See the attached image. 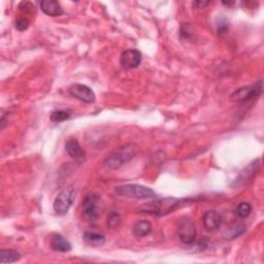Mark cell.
<instances>
[{
  "label": "cell",
  "mask_w": 264,
  "mask_h": 264,
  "mask_svg": "<svg viewBox=\"0 0 264 264\" xmlns=\"http://www.w3.org/2000/svg\"><path fill=\"white\" fill-rule=\"evenodd\" d=\"M103 208V202L98 193L91 192L83 200L82 215L89 222H95L100 217Z\"/></svg>",
  "instance_id": "3"
},
{
  "label": "cell",
  "mask_w": 264,
  "mask_h": 264,
  "mask_svg": "<svg viewBox=\"0 0 264 264\" xmlns=\"http://www.w3.org/2000/svg\"><path fill=\"white\" fill-rule=\"evenodd\" d=\"M178 236L185 245H192L196 241L197 231L193 220L188 217H183L178 222Z\"/></svg>",
  "instance_id": "7"
},
{
  "label": "cell",
  "mask_w": 264,
  "mask_h": 264,
  "mask_svg": "<svg viewBox=\"0 0 264 264\" xmlns=\"http://www.w3.org/2000/svg\"><path fill=\"white\" fill-rule=\"evenodd\" d=\"M204 227L209 232L219 229L222 224V217L216 210H207L202 218Z\"/></svg>",
  "instance_id": "12"
},
{
  "label": "cell",
  "mask_w": 264,
  "mask_h": 264,
  "mask_svg": "<svg viewBox=\"0 0 264 264\" xmlns=\"http://www.w3.org/2000/svg\"><path fill=\"white\" fill-rule=\"evenodd\" d=\"M261 166V160L260 159H256L252 161L245 169H244L239 175H237L236 179L233 181V183L231 184V186L233 188H239L244 186V185L247 184L248 182H250L255 175L257 174L258 170H260Z\"/></svg>",
  "instance_id": "8"
},
{
  "label": "cell",
  "mask_w": 264,
  "mask_h": 264,
  "mask_svg": "<svg viewBox=\"0 0 264 264\" xmlns=\"http://www.w3.org/2000/svg\"><path fill=\"white\" fill-rule=\"evenodd\" d=\"M210 3V1H201V0H196V1L193 2V6H194V8H199V10H201V8H205L207 7L208 4Z\"/></svg>",
  "instance_id": "25"
},
{
  "label": "cell",
  "mask_w": 264,
  "mask_h": 264,
  "mask_svg": "<svg viewBox=\"0 0 264 264\" xmlns=\"http://www.w3.org/2000/svg\"><path fill=\"white\" fill-rule=\"evenodd\" d=\"M152 231V225L149 221L143 220V221L136 222L132 227V232L137 237H145L149 235Z\"/></svg>",
  "instance_id": "15"
},
{
  "label": "cell",
  "mask_w": 264,
  "mask_h": 264,
  "mask_svg": "<svg viewBox=\"0 0 264 264\" xmlns=\"http://www.w3.org/2000/svg\"><path fill=\"white\" fill-rule=\"evenodd\" d=\"M65 151L67 152V154L69 155V157L74 159L75 161L82 163L85 160V151L83 150V148L81 147V145L78 144V142L76 139H68L67 142L65 143Z\"/></svg>",
  "instance_id": "11"
},
{
  "label": "cell",
  "mask_w": 264,
  "mask_h": 264,
  "mask_svg": "<svg viewBox=\"0 0 264 264\" xmlns=\"http://www.w3.org/2000/svg\"><path fill=\"white\" fill-rule=\"evenodd\" d=\"M121 223V216L117 212H113L109 215L108 218V226L110 229H116V228L119 227Z\"/></svg>",
  "instance_id": "20"
},
{
  "label": "cell",
  "mask_w": 264,
  "mask_h": 264,
  "mask_svg": "<svg viewBox=\"0 0 264 264\" xmlns=\"http://www.w3.org/2000/svg\"><path fill=\"white\" fill-rule=\"evenodd\" d=\"M70 115L68 112L65 111H55L54 113H52L51 115V121L53 123H61L67 119H69Z\"/></svg>",
  "instance_id": "19"
},
{
  "label": "cell",
  "mask_w": 264,
  "mask_h": 264,
  "mask_svg": "<svg viewBox=\"0 0 264 264\" xmlns=\"http://www.w3.org/2000/svg\"><path fill=\"white\" fill-rule=\"evenodd\" d=\"M138 147L135 144H127L120 147L113 151L104 162V165L109 170H118L124 164L131 161L136 156Z\"/></svg>",
  "instance_id": "1"
},
{
  "label": "cell",
  "mask_w": 264,
  "mask_h": 264,
  "mask_svg": "<svg viewBox=\"0 0 264 264\" xmlns=\"http://www.w3.org/2000/svg\"><path fill=\"white\" fill-rule=\"evenodd\" d=\"M120 62L121 65L124 68L127 69L136 68L139 66L140 62H142V54H140V52L138 50L135 49L126 50L122 53Z\"/></svg>",
  "instance_id": "10"
},
{
  "label": "cell",
  "mask_w": 264,
  "mask_h": 264,
  "mask_svg": "<svg viewBox=\"0 0 264 264\" xmlns=\"http://www.w3.org/2000/svg\"><path fill=\"white\" fill-rule=\"evenodd\" d=\"M29 27V22L25 17H19L16 20V28L19 31H25Z\"/></svg>",
  "instance_id": "22"
},
{
  "label": "cell",
  "mask_w": 264,
  "mask_h": 264,
  "mask_svg": "<svg viewBox=\"0 0 264 264\" xmlns=\"http://www.w3.org/2000/svg\"><path fill=\"white\" fill-rule=\"evenodd\" d=\"M192 38V32L188 24H183L181 26V38L184 40H189Z\"/></svg>",
  "instance_id": "23"
},
{
  "label": "cell",
  "mask_w": 264,
  "mask_h": 264,
  "mask_svg": "<svg viewBox=\"0 0 264 264\" xmlns=\"http://www.w3.org/2000/svg\"><path fill=\"white\" fill-rule=\"evenodd\" d=\"M69 93L75 98L81 100L85 103H94L96 96L91 88L82 84H74L69 88Z\"/></svg>",
  "instance_id": "9"
},
{
  "label": "cell",
  "mask_w": 264,
  "mask_h": 264,
  "mask_svg": "<svg viewBox=\"0 0 264 264\" xmlns=\"http://www.w3.org/2000/svg\"><path fill=\"white\" fill-rule=\"evenodd\" d=\"M113 190H115V193L119 196L133 199H147L156 196V193L152 189L135 184L120 185V186H117Z\"/></svg>",
  "instance_id": "4"
},
{
  "label": "cell",
  "mask_w": 264,
  "mask_h": 264,
  "mask_svg": "<svg viewBox=\"0 0 264 264\" xmlns=\"http://www.w3.org/2000/svg\"><path fill=\"white\" fill-rule=\"evenodd\" d=\"M222 3H223V4H224V5H230V6H231V5H233V4H234V2H225V1H223V2H222Z\"/></svg>",
  "instance_id": "26"
},
{
  "label": "cell",
  "mask_w": 264,
  "mask_h": 264,
  "mask_svg": "<svg viewBox=\"0 0 264 264\" xmlns=\"http://www.w3.org/2000/svg\"><path fill=\"white\" fill-rule=\"evenodd\" d=\"M19 8H20V11L24 14H29L32 12V4L30 2H27V1H23L20 3L19 5Z\"/></svg>",
  "instance_id": "24"
},
{
  "label": "cell",
  "mask_w": 264,
  "mask_h": 264,
  "mask_svg": "<svg viewBox=\"0 0 264 264\" xmlns=\"http://www.w3.org/2000/svg\"><path fill=\"white\" fill-rule=\"evenodd\" d=\"M75 196L76 190L74 186H69L63 191H61L55 198L54 204H53L54 212L59 216L66 215L74 205Z\"/></svg>",
  "instance_id": "5"
},
{
  "label": "cell",
  "mask_w": 264,
  "mask_h": 264,
  "mask_svg": "<svg viewBox=\"0 0 264 264\" xmlns=\"http://www.w3.org/2000/svg\"><path fill=\"white\" fill-rule=\"evenodd\" d=\"M84 241L93 247H99L105 243V236L101 233L96 232H85L84 233Z\"/></svg>",
  "instance_id": "16"
},
{
  "label": "cell",
  "mask_w": 264,
  "mask_h": 264,
  "mask_svg": "<svg viewBox=\"0 0 264 264\" xmlns=\"http://www.w3.org/2000/svg\"><path fill=\"white\" fill-rule=\"evenodd\" d=\"M251 213H252V206L248 204V202H241V204L235 208L236 216L242 219L249 217Z\"/></svg>",
  "instance_id": "18"
},
{
  "label": "cell",
  "mask_w": 264,
  "mask_h": 264,
  "mask_svg": "<svg viewBox=\"0 0 264 264\" xmlns=\"http://www.w3.org/2000/svg\"><path fill=\"white\" fill-rule=\"evenodd\" d=\"M21 259V254L16 250H1L0 251V262L14 263Z\"/></svg>",
  "instance_id": "17"
},
{
  "label": "cell",
  "mask_w": 264,
  "mask_h": 264,
  "mask_svg": "<svg viewBox=\"0 0 264 264\" xmlns=\"http://www.w3.org/2000/svg\"><path fill=\"white\" fill-rule=\"evenodd\" d=\"M262 93V81H258L251 86H245L235 90L230 95V100L239 103H245L248 101L257 99Z\"/></svg>",
  "instance_id": "6"
},
{
  "label": "cell",
  "mask_w": 264,
  "mask_h": 264,
  "mask_svg": "<svg viewBox=\"0 0 264 264\" xmlns=\"http://www.w3.org/2000/svg\"><path fill=\"white\" fill-rule=\"evenodd\" d=\"M227 32H228V22L223 18L221 21L218 22L217 34H218V37L223 38L227 34Z\"/></svg>",
  "instance_id": "21"
},
{
  "label": "cell",
  "mask_w": 264,
  "mask_h": 264,
  "mask_svg": "<svg viewBox=\"0 0 264 264\" xmlns=\"http://www.w3.org/2000/svg\"><path fill=\"white\" fill-rule=\"evenodd\" d=\"M40 10L47 16L59 17L63 15V8L58 1L55 0H45L40 3Z\"/></svg>",
  "instance_id": "13"
},
{
  "label": "cell",
  "mask_w": 264,
  "mask_h": 264,
  "mask_svg": "<svg viewBox=\"0 0 264 264\" xmlns=\"http://www.w3.org/2000/svg\"><path fill=\"white\" fill-rule=\"evenodd\" d=\"M183 201L184 200L171 197L158 199L144 205L143 207L139 209V212L152 216H165L177 209L181 204H183Z\"/></svg>",
  "instance_id": "2"
},
{
  "label": "cell",
  "mask_w": 264,
  "mask_h": 264,
  "mask_svg": "<svg viewBox=\"0 0 264 264\" xmlns=\"http://www.w3.org/2000/svg\"><path fill=\"white\" fill-rule=\"evenodd\" d=\"M51 248L56 252L65 253L72 250L73 247L72 244H70L67 240H65L62 235L55 233L53 234L51 239Z\"/></svg>",
  "instance_id": "14"
}]
</instances>
